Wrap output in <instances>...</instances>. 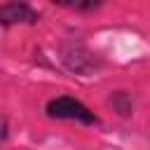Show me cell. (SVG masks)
<instances>
[{"label": "cell", "instance_id": "cell-1", "mask_svg": "<svg viewBox=\"0 0 150 150\" xmlns=\"http://www.w3.org/2000/svg\"><path fill=\"white\" fill-rule=\"evenodd\" d=\"M45 115L49 120H63V122H77V124H84V127H96L101 120L98 115L84 105L80 98L75 96H56V98H49L45 103Z\"/></svg>", "mask_w": 150, "mask_h": 150}, {"label": "cell", "instance_id": "cell-2", "mask_svg": "<svg viewBox=\"0 0 150 150\" xmlns=\"http://www.w3.org/2000/svg\"><path fill=\"white\" fill-rule=\"evenodd\" d=\"M40 21V12L33 9L28 2H5L0 5V26L2 28H12L19 23H28L35 26Z\"/></svg>", "mask_w": 150, "mask_h": 150}, {"label": "cell", "instance_id": "cell-3", "mask_svg": "<svg viewBox=\"0 0 150 150\" xmlns=\"http://www.w3.org/2000/svg\"><path fill=\"white\" fill-rule=\"evenodd\" d=\"M108 105L120 115V117H129L134 115V96L129 91H112L108 96Z\"/></svg>", "mask_w": 150, "mask_h": 150}, {"label": "cell", "instance_id": "cell-4", "mask_svg": "<svg viewBox=\"0 0 150 150\" xmlns=\"http://www.w3.org/2000/svg\"><path fill=\"white\" fill-rule=\"evenodd\" d=\"M54 5H59V7H68V9H75V12H94V9L103 7L101 0H54Z\"/></svg>", "mask_w": 150, "mask_h": 150}, {"label": "cell", "instance_id": "cell-5", "mask_svg": "<svg viewBox=\"0 0 150 150\" xmlns=\"http://www.w3.org/2000/svg\"><path fill=\"white\" fill-rule=\"evenodd\" d=\"M9 141V120H7V115H2V129H0V143L5 145Z\"/></svg>", "mask_w": 150, "mask_h": 150}]
</instances>
